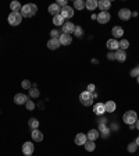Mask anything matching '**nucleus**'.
Listing matches in <instances>:
<instances>
[{"label": "nucleus", "mask_w": 139, "mask_h": 156, "mask_svg": "<svg viewBox=\"0 0 139 156\" xmlns=\"http://www.w3.org/2000/svg\"><path fill=\"white\" fill-rule=\"evenodd\" d=\"M38 11V7L36 4L33 3H29V4H25V6H22V9H21V16L25 17V18H31V17H33L35 14H36Z\"/></svg>", "instance_id": "1"}, {"label": "nucleus", "mask_w": 139, "mask_h": 156, "mask_svg": "<svg viewBox=\"0 0 139 156\" xmlns=\"http://www.w3.org/2000/svg\"><path fill=\"white\" fill-rule=\"evenodd\" d=\"M136 120H138V114H136V112H134V110H128L123 116V121L125 124H128V126H134V124L136 123Z\"/></svg>", "instance_id": "2"}, {"label": "nucleus", "mask_w": 139, "mask_h": 156, "mask_svg": "<svg viewBox=\"0 0 139 156\" xmlns=\"http://www.w3.org/2000/svg\"><path fill=\"white\" fill-rule=\"evenodd\" d=\"M7 21H8V24H10V25L17 27V25H20L21 21H22V16H21V13H14V11H11V13L8 14Z\"/></svg>", "instance_id": "3"}, {"label": "nucleus", "mask_w": 139, "mask_h": 156, "mask_svg": "<svg viewBox=\"0 0 139 156\" xmlns=\"http://www.w3.org/2000/svg\"><path fill=\"white\" fill-rule=\"evenodd\" d=\"M80 100L83 106H90L93 103V93L88 92V91H83V92H81V95H80Z\"/></svg>", "instance_id": "4"}, {"label": "nucleus", "mask_w": 139, "mask_h": 156, "mask_svg": "<svg viewBox=\"0 0 139 156\" xmlns=\"http://www.w3.org/2000/svg\"><path fill=\"white\" fill-rule=\"evenodd\" d=\"M60 14H61V17H63L64 20H70L71 17H74V9L73 7H70V6H66L61 9V11H60Z\"/></svg>", "instance_id": "5"}, {"label": "nucleus", "mask_w": 139, "mask_h": 156, "mask_svg": "<svg viewBox=\"0 0 139 156\" xmlns=\"http://www.w3.org/2000/svg\"><path fill=\"white\" fill-rule=\"evenodd\" d=\"M29 100V96H27L25 93H17L14 96V103L15 105H25Z\"/></svg>", "instance_id": "6"}, {"label": "nucleus", "mask_w": 139, "mask_h": 156, "mask_svg": "<svg viewBox=\"0 0 139 156\" xmlns=\"http://www.w3.org/2000/svg\"><path fill=\"white\" fill-rule=\"evenodd\" d=\"M110 13L109 11H100L99 14H97V23L99 24H107L110 21Z\"/></svg>", "instance_id": "7"}, {"label": "nucleus", "mask_w": 139, "mask_h": 156, "mask_svg": "<svg viewBox=\"0 0 139 156\" xmlns=\"http://www.w3.org/2000/svg\"><path fill=\"white\" fill-rule=\"evenodd\" d=\"M118 17H120V20L128 21L129 18L132 17V11L129 10V9H121V10L118 11Z\"/></svg>", "instance_id": "8"}, {"label": "nucleus", "mask_w": 139, "mask_h": 156, "mask_svg": "<svg viewBox=\"0 0 139 156\" xmlns=\"http://www.w3.org/2000/svg\"><path fill=\"white\" fill-rule=\"evenodd\" d=\"M59 40H60V45L68 46V45H71V42H73V38H71V35H68V33H61Z\"/></svg>", "instance_id": "9"}, {"label": "nucleus", "mask_w": 139, "mask_h": 156, "mask_svg": "<svg viewBox=\"0 0 139 156\" xmlns=\"http://www.w3.org/2000/svg\"><path fill=\"white\" fill-rule=\"evenodd\" d=\"M33 151H35V146H33L32 142H24V145H22V153L24 155L29 156V155L33 153Z\"/></svg>", "instance_id": "10"}, {"label": "nucleus", "mask_w": 139, "mask_h": 156, "mask_svg": "<svg viewBox=\"0 0 139 156\" xmlns=\"http://www.w3.org/2000/svg\"><path fill=\"white\" fill-rule=\"evenodd\" d=\"M61 28H63V33H68V35H71V33H74L75 25H74L73 23H70V21H66Z\"/></svg>", "instance_id": "11"}, {"label": "nucleus", "mask_w": 139, "mask_h": 156, "mask_svg": "<svg viewBox=\"0 0 139 156\" xmlns=\"http://www.w3.org/2000/svg\"><path fill=\"white\" fill-rule=\"evenodd\" d=\"M86 141H88V137H86V134L83 133H80L75 135V140H74V142H75V145H85Z\"/></svg>", "instance_id": "12"}, {"label": "nucleus", "mask_w": 139, "mask_h": 156, "mask_svg": "<svg viewBox=\"0 0 139 156\" xmlns=\"http://www.w3.org/2000/svg\"><path fill=\"white\" fill-rule=\"evenodd\" d=\"M93 113L96 114V116H103V114L106 113L104 105H103V103H96V105L93 106Z\"/></svg>", "instance_id": "13"}, {"label": "nucleus", "mask_w": 139, "mask_h": 156, "mask_svg": "<svg viewBox=\"0 0 139 156\" xmlns=\"http://www.w3.org/2000/svg\"><path fill=\"white\" fill-rule=\"evenodd\" d=\"M106 46L109 47L110 50H118V49H120V42H118L117 39H114V38H111V39L107 40Z\"/></svg>", "instance_id": "14"}, {"label": "nucleus", "mask_w": 139, "mask_h": 156, "mask_svg": "<svg viewBox=\"0 0 139 156\" xmlns=\"http://www.w3.org/2000/svg\"><path fill=\"white\" fill-rule=\"evenodd\" d=\"M111 33H113V38H114V39H118V38H121V36L124 35V29H123V27H118V25L113 27Z\"/></svg>", "instance_id": "15"}, {"label": "nucleus", "mask_w": 139, "mask_h": 156, "mask_svg": "<svg viewBox=\"0 0 139 156\" xmlns=\"http://www.w3.org/2000/svg\"><path fill=\"white\" fill-rule=\"evenodd\" d=\"M97 7L100 9V11H109V9L111 7V2H109V0H100V2H97Z\"/></svg>", "instance_id": "16"}, {"label": "nucleus", "mask_w": 139, "mask_h": 156, "mask_svg": "<svg viewBox=\"0 0 139 156\" xmlns=\"http://www.w3.org/2000/svg\"><path fill=\"white\" fill-rule=\"evenodd\" d=\"M104 109H106V113H114L117 109V105L116 102H113V100H109V102L104 103Z\"/></svg>", "instance_id": "17"}, {"label": "nucleus", "mask_w": 139, "mask_h": 156, "mask_svg": "<svg viewBox=\"0 0 139 156\" xmlns=\"http://www.w3.org/2000/svg\"><path fill=\"white\" fill-rule=\"evenodd\" d=\"M99 133L103 135V138H107V137L110 135V133H111V130L107 128L106 124H103V123H99Z\"/></svg>", "instance_id": "18"}, {"label": "nucleus", "mask_w": 139, "mask_h": 156, "mask_svg": "<svg viewBox=\"0 0 139 156\" xmlns=\"http://www.w3.org/2000/svg\"><path fill=\"white\" fill-rule=\"evenodd\" d=\"M31 137H32L33 141H36V142H40V141H43V134L42 131H39V130H32V133H31Z\"/></svg>", "instance_id": "19"}, {"label": "nucleus", "mask_w": 139, "mask_h": 156, "mask_svg": "<svg viewBox=\"0 0 139 156\" xmlns=\"http://www.w3.org/2000/svg\"><path fill=\"white\" fill-rule=\"evenodd\" d=\"M86 137H88V140H89V141H96L97 138L100 137L99 130H89V131H88V134H86Z\"/></svg>", "instance_id": "20"}, {"label": "nucleus", "mask_w": 139, "mask_h": 156, "mask_svg": "<svg viewBox=\"0 0 139 156\" xmlns=\"http://www.w3.org/2000/svg\"><path fill=\"white\" fill-rule=\"evenodd\" d=\"M59 46H61L59 39H49L47 40V49L56 50V49H59Z\"/></svg>", "instance_id": "21"}, {"label": "nucleus", "mask_w": 139, "mask_h": 156, "mask_svg": "<svg viewBox=\"0 0 139 156\" xmlns=\"http://www.w3.org/2000/svg\"><path fill=\"white\" fill-rule=\"evenodd\" d=\"M60 11H61V7H60L57 3H53V4H50L49 6V13L53 17L57 16V14H60Z\"/></svg>", "instance_id": "22"}, {"label": "nucleus", "mask_w": 139, "mask_h": 156, "mask_svg": "<svg viewBox=\"0 0 139 156\" xmlns=\"http://www.w3.org/2000/svg\"><path fill=\"white\" fill-rule=\"evenodd\" d=\"M116 60H118V61H125L127 60V53H125V50H121V49H118V50H116Z\"/></svg>", "instance_id": "23"}, {"label": "nucleus", "mask_w": 139, "mask_h": 156, "mask_svg": "<svg viewBox=\"0 0 139 156\" xmlns=\"http://www.w3.org/2000/svg\"><path fill=\"white\" fill-rule=\"evenodd\" d=\"M10 9H11V11H14V13H20L21 11V9H22V6H21V3L20 2H11L10 3Z\"/></svg>", "instance_id": "24"}, {"label": "nucleus", "mask_w": 139, "mask_h": 156, "mask_svg": "<svg viewBox=\"0 0 139 156\" xmlns=\"http://www.w3.org/2000/svg\"><path fill=\"white\" fill-rule=\"evenodd\" d=\"M85 7L89 11H93L97 7V2H96V0H86V2H85Z\"/></svg>", "instance_id": "25"}, {"label": "nucleus", "mask_w": 139, "mask_h": 156, "mask_svg": "<svg viewBox=\"0 0 139 156\" xmlns=\"http://www.w3.org/2000/svg\"><path fill=\"white\" fill-rule=\"evenodd\" d=\"M64 23H66V21H64V18L61 17V14H57V16L53 17V24L57 25V27H63Z\"/></svg>", "instance_id": "26"}, {"label": "nucleus", "mask_w": 139, "mask_h": 156, "mask_svg": "<svg viewBox=\"0 0 139 156\" xmlns=\"http://www.w3.org/2000/svg\"><path fill=\"white\" fill-rule=\"evenodd\" d=\"M85 149L88 151V152H92V151H95L96 149V144H95V141H86V144H85Z\"/></svg>", "instance_id": "27"}, {"label": "nucleus", "mask_w": 139, "mask_h": 156, "mask_svg": "<svg viewBox=\"0 0 139 156\" xmlns=\"http://www.w3.org/2000/svg\"><path fill=\"white\" fill-rule=\"evenodd\" d=\"M28 126H29L32 130H36L38 127H39V120L35 119V117H32V119L28 120Z\"/></svg>", "instance_id": "28"}, {"label": "nucleus", "mask_w": 139, "mask_h": 156, "mask_svg": "<svg viewBox=\"0 0 139 156\" xmlns=\"http://www.w3.org/2000/svg\"><path fill=\"white\" fill-rule=\"evenodd\" d=\"M39 95H40V92H39V89H38L36 86H32V88L29 89V96L31 98L36 99V98H39Z\"/></svg>", "instance_id": "29"}, {"label": "nucleus", "mask_w": 139, "mask_h": 156, "mask_svg": "<svg viewBox=\"0 0 139 156\" xmlns=\"http://www.w3.org/2000/svg\"><path fill=\"white\" fill-rule=\"evenodd\" d=\"M74 9H75V10H82V9H85V2H83V0H75V2H74Z\"/></svg>", "instance_id": "30"}, {"label": "nucleus", "mask_w": 139, "mask_h": 156, "mask_svg": "<svg viewBox=\"0 0 139 156\" xmlns=\"http://www.w3.org/2000/svg\"><path fill=\"white\" fill-rule=\"evenodd\" d=\"M127 149H128V152H129V153L136 152V149H138V145H136L135 141H134V142H129V144H128V146H127Z\"/></svg>", "instance_id": "31"}, {"label": "nucleus", "mask_w": 139, "mask_h": 156, "mask_svg": "<svg viewBox=\"0 0 139 156\" xmlns=\"http://www.w3.org/2000/svg\"><path fill=\"white\" fill-rule=\"evenodd\" d=\"M129 47V42L127 39H123L121 42H120V49L121 50H127Z\"/></svg>", "instance_id": "32"}, {"label": "nucleus", "mask_w": 139, "mask_h": 156, "mask_svg": "<svg viewBox=\"0 0 139 156\" xmlns=\"http://www.w3.org/2000/svg\"><path fill=\"white\" fill-rule=\"evenodd\" d=\"M74 35H75L76 38H81L83 35V29L81 27H76L75 25V29H74Z\"/></svg>", "instance_id": "33"}, {"label": "nucleus", "mask_w": 139, "mask_h": 156, "mask_svg": "<svg viewBox=\"0 0 139 156\" xmlns=\"http://www.w3.org/2000/svg\"><path fill=\"white\" fill-rule=\"evenodd\" d=\"M21 86H22L24 89H28V91H29L31 88H32V84H31L28 80H24L22 82H21Z\"/></svg>", "instance_id": "34"}, {"label": "nucleus", "mask_w": 139, "mask_h": 156, "mask_svg": "<svg viewBox=\"0 0 139 156\" xmlns=\"http://www.w3.org/2000/svg\"><path fill=\"white\" fill-rule=\"evenodd\" d=\"M131 77H134V78H138L139 77V66H136V67H134L132 70H131Z\"/></svg>", "instance_id": "35"}, {"label": "nucleus", "mask_w": 139, "mask_h": 156, "mask_svg": "<svg viewBox=\"0 0 139 156\" xmlns=\"http://www.w3.org/2000/svg\"><path fill=\"white\" fill-rule=\"evenodd\" d=\"M25 106H27L28 110H33L35 109V102H33V100H28V102L25 103Z\"/></svg>", "instance_id": "36"}, {"label": "nucleus", "mask_w": 139, "mask_h": 156, "mask_svg": "<svg viewBox=\"0 0 139 156\" xmlns=\"http://www.w3.org/2000/svg\"><path fill=\"white\" fill-rule=\"evenodd\" d=\"M50 36H52V39H59V31L57 29H52L50 31Z\"/></svg>", "instance_id": "37"}, {"label": "nucleus", "mask_w": 139, "mask_h": 156, "mask_svg": "<svg viewBox=\"0 0 139 156\" xmlns=\"http://www.w3.org/2000/svg\"><path fill=\"white\" fill-rule=\"evenodd\" d=\"M107 59L109 60H116V52H109V53H107Z\"/></svg>", "instance_id": "38"}, {"label": "nucleus", "mask_w": 139, "mask_h": 156, "mask_svg": "<svg viewBox=\"0 0 139 156\" xmlns=\"http://www.w3.org/2000/svg\"><path fill=\"white\" fill-rule=\"evenodd\" d=\"M86 91H88V92H90V93L95 92V84H89V85H88V88H86Z\"/></svg>", "instance_id": "39"}, {"label": "nucleus", "mask_w": 139, "mask_h": 156, "mask_svg": "<svg viewBox=\"0 0 139 156\" xmlns=\"http://www.w3.org/2000/svg\"><path fill=\"white\" fill-rule=\"evenodd\" d=\"M57 4H59L61 9H63V7H66V6H68V4H67V0H59V2H57Z\"/></svg>", "instance_id": "40"}, {"label": "nucleus", "mask_w": 139, "mask_h": 156, "mask_svg": "<svg viewBox=\"0 0 139 156\" xmlns=\"http://www.w3.org/2000/svg\"><path fill=\"white\" fill-rule=\"evenodd\" d=\"M135 142H136V145H138V148H139V135L136 137V140H135Z\"/></svg>", "instance_id": "41"}, {"label": "nucleus", "mask_w": 139, "mask_h": 156, "mask_svg": "<svg viewBox=\"0 0 139 156\" xmlns=\"http://www.w3.org/2000/svg\"><path fill=\"white\" fill-rule=\"evenodd\" d=\"M92 20H97V16H96V14H92Z\"/></svg>", "instance_id": "42"}, {"label": "nucleus", "mask_w": 139, "mask_h": 156, "mask_svg": "<svg viewBox=\"0 0 139 156\" xmlns=\"http://www.w3.org/2000/svg\"><path fill=\"white\" fill-rule=\"evenodd\" d=\"M135 126H136V128H138V130H139V119H138V120H136V123H135Z\"/></svg>", "instance_id": "43"}, {"label": "nucleus", "mask_w": 139, "mask_h": 156, "mask_svg": "<svg viewBox=\"0 0 139 156\" xmlns=\"http://www.w3.org/2000/svg\"><path fill=\"white\" fill-rule=\"evenodd\" d=\"M132 17H138V11H134V13H132Z\"/></svg>", "instance_id": "44"}, {"label": "nucleus", "mask_w": 139, "mask_h": 156, "mask_svg": "<svg viewBox=\"0 0 139 156\" xmlns=\"http://www.w3.org/2000/svg\"><path fill=\"white\" fill-rule=\"evenodd\" d=\"M136 81H138V84H139V77H138V78H136Z\"/></svg>", "instance_id": "45"}, {"label": "nucleus", "mask_w": 139, "mask_h": 156, "mask_svg": "<svg viewBox=\"0 0 139 156\" xmlns=\"http://www.w3.org/2000/svg\"><path fill=\"white\" fill-rule=\"evenodd\" d=\"M29 156H31V155H29Z\"/></svg>", "instance_id": "46"}]
</instances>
